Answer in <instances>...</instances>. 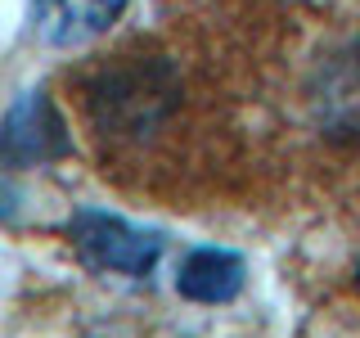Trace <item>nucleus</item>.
<instances>
[{
	"mask_svg": "<svg viewBox=\"0 0 360 338\" xmlns=\"http://www.w3.org/2000/svg\"><path fill=\"white\" fill-rule=\"evenodd\" d=\"M176 104V77L167 63H112L90 86V113L112 135H144Z\"/></svg>",
	"mask_w": 360,
	"mask_h": 338,
	"instance_id": "1",
	"label": "nucleus"
},
{
	"mask_svg": "<svg viewBox=\"0 0 360 338\" xmlns=\"http://www.w3.org/2000/svg\"><path fill=\"white\" fill-rule=\"evenodd\" d=\"M68 234L82 248V257L95 270H112V275H149L162 257V239L153 230H140V225L112 217V212H95L82 208L72 221H68Z\"/></svg>",
	"mask_w": 360,
	"mask_h": 338,
	"instance_id": "2",
	"label": "nucleus"
},
{
	"mask_svg": "<svg viewBox=\"0 0 360 338\" xmlns=\"http://www.w3.org/2000/svg\"><path fill=\"white\" fill-rule=\"evenodd\" d=\"M72 154L68 127L59 118V108L50 104L45 90H27L9 104L5 122H0V163L5 167H41V163H59Z\"/></svg>",
	"mask_w": 360,
	"mask_h": 338,
	"instance_id": "3",
	"label": "nucleus"
},
{
	"mask_svg": "<svg viewBox=\"0 0 360 338\" xmlns=\"http://www.w3.org/2000/svg\"><path fill=\"white\" fill-rule=\"evenodd\" d=\"M127 0H32V32L45 45H86L122 18Z\"/></svg>",
	"mask_w": 360,
	"mask_h": 338,
	"instance_id": "4",
	"label": "nucleus"
},
{
	"mask_svg": "<svg viewBox=\"0 0 360 338\" xmlns=\"http://www.w3.org/2000/svg\"><path fill=\"white\" fill-rule=\"evenodd\" d=\"M243 257L230 253V248H194V253L180 262L176 289L185 293L189 302H230L243 293Z\"/></svg>",
	"mask_w": 360,
	"mask_h": 338,
	"instance_id": "5",
	"label": "nucleus"
},
{
	"mask_svg": "<svg viewBox=\"0 0 360 338\" xmlns=\"http://www.w3.org/2000/svg\"><path fill=\"white\" fill-rule=\"evenodd\" d=\"M315 104H320V122L333 135L360 140V45H352L324 68Z\"/></svg>",
	"mask_w": 360,
	"mask_h": 338,
	"instance_id": "6",
	"label": "nucleus"
},
{
	"mask_svg": "<svg viewBox=\"0 0 360 338\" xmlns=\"http://www.w3.org/2000/svg\"><path fill=\"white\" fill-rule=\"evenodd\" d=\"M356 280H360V266H356Z\"/></svg>",
	"mask_w": 360,
	"mask_h": 338,
	"instance_id": "7",
	"label": "nucleus"
}]
</instances>
